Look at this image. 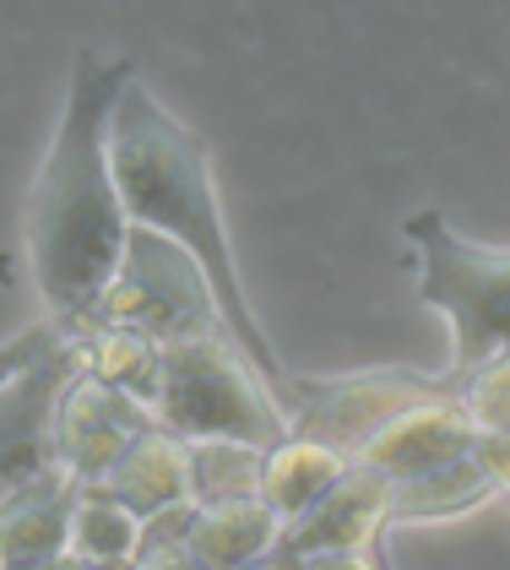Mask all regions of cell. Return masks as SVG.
Returning a JSON list of instances; mask_svg holds the SVG:
<instances>
[{
    "label": "cell",
    "instance_id": "14",
    "mask_svg": "<svg viewBox=\"0 0 510 570\" xmlns=\"http://www.w3.org/2000/svg\"><path fill=\"white\" fill-rule=\"evenodd\" d=\"M347 473H353V456H347V451L288 430V435L261 456V500H266L283 522H298V517L315 511Z\"/></svg>",
    "mask_w": 510,
    "mask_h": 570
},
{
    "label": "cell",
    "instance_id": "12",
    "mask_svg": "<svg viewBox=\"0 0 510 570\" xmlns=\"http://www.w3.org/2000/svg\"><path fill=\"white\" fill-rule=\"evenodd\" d=\"M104 489H109L141 527L169 517V511H185V505H190V440H179V435H169L164 424H153V430L109 468Z\"/></svg>",
    "mask_w": 510,
    "mask_h": 570
},
{
    "label": "cell",
    "instance_id": "1",
    "mask_svg": "<svg viewBox=\"0 0 510 570\" xmlns=\"http://www.w3.org/2000/svg\"><path fill=\"white\" fill-rule=\"evenodd\" d=\"M130 77V60H104L92 49L71 60V92L28 218V256L55 326H82L126 256L130 218L109 164V115Z\"/></svg>",
    "mask_w": 510,
    "mask_h": 570
},
{
    "label": "cell",
    "instance_id": "9",
    "mask_svg": "<svg viewBox=\"0 0 510 570\" xmlns=\"http://www.w3.org/2000/svg\"><path fill=\"white\" fill-rule=\"evenodd\" d=\"M478 445V430H472L468 407L457 392H434L413 407H402L381 435L359 451V462L370 473H381L385 483H408L419 473H434L457 456H468Z\"/></svg>",
    "mask_w": 510,
    "mask_h": 570
},
{
    "label": "cell",
    "instance_id": "20",
    "mask_svg": "<svg viewBox=\"0 0 510 570\" xmlns=\"http://www.w3.org/2000/svg\"><path fill=\"white\" fill-rule=\"evenodd\" d=\"M130 570H207V566L185 549V538H164V543H141Z\"/></svg>",
    "mask_w": 510,
    "mask_h": 570
},
{
    "label": "cell",
    "instance_id": "4",
    "mask_svg": "<svg viewBox=\"0 0 510 570\" xmlns=\"http://www.w3.org/2000/svg\"><path fill=\"white\" fill-rule=\"evenodd\" d=\"M413 262H419V299L445 309L451 321V370L445 386L510 353V250H489L462 239L434 207L402 223Z\"/></svg>",
    "mask_w": 510,
    "mask_h": 570
},
{
    "label": "cell",
    "instance_id": "24",
    "mask_svg": "<svg viewBox=\"0 0 510 570\" xmlns=\"http://www.w3.org/2000/svg\"><path fill=\"white\" fill-rule=\"evenodd\" d=\"M245 570H294L288 560H277V554H266V560H255V566H245Z\"/></svg>",
    "mask_w": 510,
    "mask_h": 570
},
{
    "label": "cell",
    "instance_id": "19",
    "mask_svg": "<svg viewBox=\"0 0 510 570\" xmlns=\"http://www.w3.org/2000/svg\"><path fill=\"white\" fill-rule=\"evenodd\" d=\"M451 392L462 396V407H468L478 435H510V353H500L483 370L462 375Z\"/></svg>",
    "mask_w": 510,
    "mask_h": 570
},
{
    "label": "cell",
    "instance_id": "2",
    "mask_svg": "<svg viewBox=\"0 0 510 570\" xmlns=\"http://www.w3.org/2000/svg\"><path fill=\"white\" fill-rule=\"evenodd\" d=\"M109 164H115V185H120L126 218L153 228V234H164L179 250L196 256V266L213 283V299L223 326H228V337L255 364V375L272 386V396L277 402L294 396L298 407V386H288V375H283V364H277V353H272L251 299L239 288L234 245H228V228H223V213H217L207 141L190 131L185 120H174L169 109L153 98L147 82L130 77L120 104H115V115H109Z\"/></svg>",
    "mask_w": 510,
    "mask_h": 570
},
{
    "label": "cell",
    "instance_id": "6",
    "mask_svg": "<svg viewBox=\"0 0 510 570\" xmlns=\"http://www.w3.org/2000/svg\"><path fill=\"white\" fill-rule=\"evenodd\" d=\"M82 375V337L71 326L43 332V348L0 386V500L22 483L43 479L49 468H60V396Z\"/></svg>",
    "mask_w": 510,
    "mask_h": 570
},
{
    "label": "cell",
    "instance_id": "8",
    "mask_svg": "<svg viewBox=\"0 0 510 570\" xmlns=\"http://www.w3.org/2000/svg\"><path fill=\"white\" fill-rule=\"evenodd\" d=\"M153 424H158L153 407L130 402L126 392L92 381L82 370V375L66 386V396H60V419H55L60 468H66L77 483H104L109 468H115Z\"/></svg>",
    "mask_w": 510,
    "mask_h": 570
},
{
    "label": "cell",
    "instance_id": "5",
    "mask_svg": "<svg viewBox=\"0 0 510 570\" xmlns=\"http://www.w3.org/2000/svg\"><path fill=\"white\" fill-rule=\"evenodd\" d=\"M82 326H126V332H141L164 348L228 332L217 315L213 283L196 266V256L179 250L164 234L141 228V223H130L126 256L115 266L109 288L98 294V305L87 309ZM82 326H71V332H82Z\"/></svg>",
    "mask_w": 510,
    "mask_h": 570
},
{
    "label": "cell",
    "instance_id": "21",
    "mask_svg": "<svg viewBox=\"0 0 510 570\" xmlns=\"http://www.w3.org/2000/svg\"><path fill=\"white\" fill-rule=\"evenodd\" d=\"M478 462H483V473L494 483V494H510V435H478Z\"/></svg>",
    "mask_w": 510,
    "mask_h": 570
},
{
    "label": "cell",
    "instance_id": "22",
    "mask_svg": "<svg viewBox=\"0 0 510 570\" xmlns=\"http://www.w3.org/2000/svg\"><path fill=\"white\" fill-rule=\"evenodd\" d=\"M43 332H49V321H43V326H28V332H17L11 343H0V386H6V381L43 348Z\"/></svg>",
    "mask_w": 510,
    "mask_h": 570
},
{
    "label": "cell",
    "instance_id": "13",
    "mask_svg": "<svg viewBox=\"0 0 510 570\" xmlns=\"http://www.w3.org/2000/svg\"><path fill=\"white\" fill-rule=\"evenodd\" d=\"M283 538V517L251 494V500H223V505H190L185 549L207 570H245L266 560Z\"/></svg>",
    "mask_w": 510,
    "mask_h": 570
},
{
    "label": "cell",
    "instance_id": "10",
    "mask_svg": "<svg viewBox=\"0 0 510 570\" xmlns=\"http://www.w3.org/2000/svg\"><path fill=\"white\" fill-rule=\"evenodd\" d=\"M391 527V483L370 473L364 462H353V473L298 522H283L277 538V560H310V554H359L375 549L381 532Z\"/></svg>",
    "mask_w": 510,
    "mask_h": 570
},
{
    "label": "cell",
    "instance_id": "17",
    "mask_svg": "<svg viewBox=\"0 0 510 570\" xmlns=\"http://www.w3.org/2000/svg\"><path fill=\"white\" fill-rule=\"evenodd\" d=\"M136 549H141V522L104 483H82L77 511H71V554H82V560L109 570H130Z\"/></svg>",
    "mask_w": 510,
    "mask_h": 570
},
{
    "label": "cell",
    "instance_id": "15",
    "mask_svg": "<svg viewBox=\"0 0 510 570\" xmlns=\"http://www.w3.org/2000/svg\"><path fill=\"white\" fill-rule=\"evenodd\" d=\"M82 370L92 381L126 392L141 407H158V386H164V343L126 332V326H82Z\"/></svg>",
    "mask_w": 510,
    "mask_h": 570
},
{
    "label": "cell",
    "instance_id": "25",
    "mask_svg": "<svg viewBox=\"0 0 510 570\" xmlns=\"http://www.w3.org/2000/svg\"><path fill=\"white\" fill-rule=\"evenodd\" d=\"M0 570H55V560H43V566H0Z\"/></svg>",
    "mask_w": 510,
    "mask_h": 570
},
{
    "label": "cell",
    "instance_id": "7",
    "mask_svg": "<svg viewBox=\"0 0 510 570\" xmlns=\"http://www.w3.org/2000/svg\"><path fill=\"white\" fill-rule=\"evenodd\" d=\"M434 392H451L445 375H424V370H359V375H342V381H298V407L288 413V430L310 440H326L347 451L359 462V451L381 435L385 424L424 402Z\"/></svg>",
    "mask_w": 510,
    "mask_h": 570
},
{
    "label": "cell",
    "instance_id": "11",
    "mask_svg": "<svg viewBox=\"0 0 510 570\" xmlns=\"http://www.w3.org/2000/svg\"><path fill=\"white\" fill-rule=\"evenodd\" d=\"M82 483L66 468H49L43 479L22 483L0 500V566H43L71 554V511Z\"/></svg>",
    "mask_w": 510,
    "mask_h": 570
},
{
    "label": "cell",
    "instance_id": "16",
    "mask_svg": "<svg viewBox=\"0 0 510 570\" xmlns=\"http://www.w3.org/2000/svg\"><path fill=\"white\" fill-rule=\"evenodd\" d=\"M494 494V483L483 473L478 451L434 468V473H419L408 483H391V527L396 522H451V517H468L472 505H483Z\"/></svg>",
    "mask_w": 510,
    "mask_h": 570
},
{
    "label": "cell",
    "instance_id": "3",
    "mask_svg": "<svg viewBox=\"0 0 510 570\" xmlns=\"http://www.w3.org/2000/svg\"><path fill=\"white\" fill-rule=\"evenodd\" d=\"M153 419L179 440H234L272 451L288 435V407L255 375L228 332L164 348V386Z\"/></svg>",
    "mask_w": 510,
    "mask_h": 570
},
{
    "label": "cell",
    "instance_id": "18",
    "mask_svg": "<svg viewBox=\"0 0 510 570\" xmlns=\"http://www.w3.org/2000/svg\"><path fill=\"white\" fill-rule=\"evenodd\" d=\"M261 456L234 440H190V505H223L261 494Z\"/></svg>",
    "mask_w": 510,
    "mask_h": 570
},
{
    "label": "cell",
    "instance_id": "23",
    "mask_svg": "<svg viewBox=\"0 0 510 570\" xmlns=\"http://www.w3.org/2000/svg\"><path fill=\"white\" fill-rule=\"evenodd\" d=\"M294 570H381L375 549H359V554H310V560H288Z\"/></svg>",
    "mask_w": 510,
    "mask_h": 570
}]
</instances>
